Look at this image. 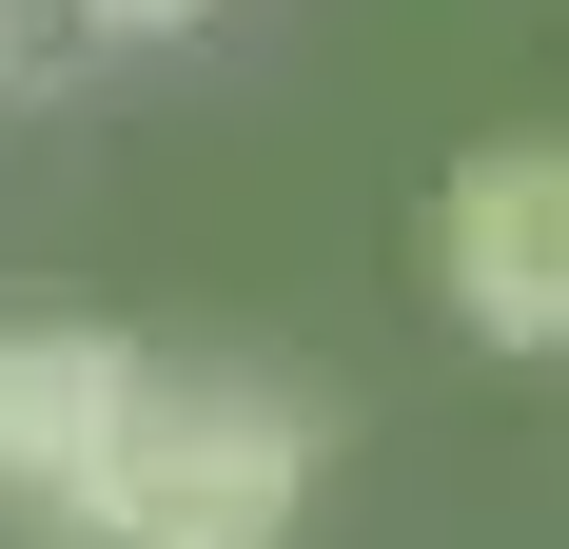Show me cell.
Wrapping results in <instances>:
<instances>
[{"instance_id":"cell-1","label":"cell","mask_w":569,"mask_h":549,"mask_svg":"<svg viewBox=\"0 0 569 549\" xmlns=\"http://www.w3.org/2000/svg\"><path fill=\"white\" fill-rule=\"evenodd\" d=\"M295 491H315V412L276 373H158L99 491V549H276Z\"/></svg>"},{"instance_id":"cell-2","label":"cell","mask_w":569,"mask_h":549,"mask_svg":"<svg viewBox=\"0 0 569 549\" xmlns=\"http://www.w3.org/2000/svg\"><path fill=\"white\" fill-rule=\"evenodd\" d=\"M138 392H158V353H118V333H0V510L99 530L118 451H138Z\"/></svg>"},{"instance_id":"cell-3","label":"cell","mask_w":569,"mask_h":549,"mask_svg":"<svg viewBox=\"0 0 569 549\" xmlns=\"http://www.w3.org/2000/svg\"><path fill=\"white\" fill-rule=\"evenodd\" d=\"M432 274L491 353H569V138H511L432 197Z\"/></svg>"},{"instance_id":"cell-4","label":"cell","mask_w":569,"mask_h":549,"mask_svg":"<svg viewBox=\"0 0 569 549\" xmlns=\"http://www.w3.org/2000/svg\"><path fill=\"white\" fill-rule=\"evenodd\" d=\"M99 20H118V40H158V20H197V0H99Z\"/></svg>"}]
</instances>
